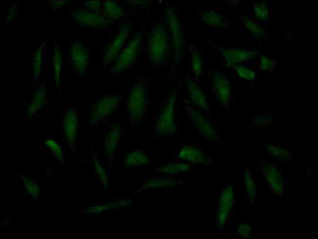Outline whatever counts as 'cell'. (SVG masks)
Segmentation results:
<instances>
[{
	"mask_svg": "<svg viewBox=\"0 0 318 239\" xmlns=\"http://www.w3.org/2000/svg\"><path fill=\"white\" fill-rule=\"evenodd\" d=\"M104 11L109 18L114 19H117L124 14V10L117 2L114 1H105Z\"/></svg>",
	"mask_w": 318,
	"mask_h": 239,
	"instance_id": "8fae6325",
	"label": "cell"
},
{
	"mask_svg": "<svg viewBox=\"0 0 318 239\" xmlns=\"http://www.w3.org/2000/svg\"><path fill=\"white\" fill-rule=\"evenodd\" d=\"M201 19L205 24L214 27L221 26L224 22V18L212 11L203 12L201 14Z\"/></svg>",
	"mask_w": 318,
	"mask_h": 239,
	"instance_id": "7c38bea8",
	"label": "cell"
},
{
	"mask_svg": "<svg viewBox=\"0 0 318 239\" xmlns=\"http://www.w3.org/2000/svg\"><path fill=\"white\" fill-rule=\"evenodd\" d=\"M180 156L181 158L197 164H206L208 159L201 151L193 147L186 146L182 150Z\"/></svg>",
	"mask_w": 318,
	"mask_h": 239,
	"instance_id": "9c48e42d",
	"label": "cell"
},
{
	"mask_svg": "<svg viewBox=\"0 0 318 239\" xmlns=\"http://www.w3.org/2000/svg\"><path fill=\"white\" fill-rule=\"evenodd\" d=\"M192 68L195 75L199 76L202 73V57L200 51L197 49L192 50L191 55Z\"/></svg>",
	"mask_w": 318,
	"mask_h": 239,
	"instance_id": "4fadbf2b",
	"label": "cell"
},
{
	"mask_svg": "<svg viewBox=\"0 0 318 239\" xmlns=\"http://www.w3.org/2000/svg\"><path fill=\"white\" fill-rule=\"evenodd\" d=\"M260 65L261 68L265 70L273 68L275 65V62L273 60L265 56H262L261 57Z\"/></svg>",
	"mask_w": 318,
	"mask_h": 239,
	"instance_id": "e0dca14e",
	"label": "cell"
},
{
	"mask_svg": "<svg viewBox=\"0 0 318 239\" xmlns=\"http://www.w3.org/2000/svg\"><path fill=\"white\" fill-rule=\"evenodd\" d=\"M188 93L191 100L196 106L202 109L208 111L209 108L205 99V95L202 90L196 83L188 78L186 80Z\"/></svg>",
	"mask_w": 318,
	"mask_h": 239,
	"instance_id": "ba28073f",
	"label": "cell"
},
{
	"mask_svg": "<svg viewBox=\"0 0 318 239\" xmlns=\"http://www.w3.org/2000/svg\"><path fill=\"white\" fill-rule=\"evenodd\" d=\"M239 76L246 80H253L255 73L251 69L243 66L241 65H237L233 66Z\"/></svg>",
	"mask_w": 318,
	"mask_h": 239,
	"instance_id": "9a60e30c",
	"label": "cell"
},
{
	"mask_svg": "<svg viewBox=\"0 0 318 239\" xmlns=\"http://www.w3.org/2000/svg\"><path fill=\"white\" fill-rule=\"evenodd\" d=\"M166 38L165 30L160 26L157 27L152 34L149 41V52L154 62L161 61L165 56Z\"/></svg>",
	"mask_w": 318,
	"mask_h": 239,
	"instance_id": "6da1fadb",
	"label": "cell"
},
{
	"mask_svg": "<svg viewBox=\"0 0 318 239\" xmlns=\"http://www.w3.org/2000/svg\"><path fill=\"white\" fill-rule=\"evenodd\" d=\"M130 29L131 26L129 24L124 26L105 50L104 61L110 62L116 57L125 42Z\"/></svg>",
	"mask_w": 318,
	"mask_h": 239,
	"instance_id": "3957f363",
	"label": "cell"
},
{
	"mask_svg": "<svg viewBox=\"0 0 318 239\" xmlns=\"http://www.w3.org/2000/svg\"><path fill=\"white\" fill-rule=\"evenodd\" d=\"M73 15L77 22L90 27H100L108 22V21L102 16L83 10H77Z\"/></svg>",
	"mask_w": 318,
	"mask_h": 239,
	"instance_id": "277c9868",
	"label": "cell"
},
{
	"mask_svg": "<svg viewBox=\"0 0 318 239\" xmlns=\"http://www.w3.org/2000/svg\"><path fill=\"white\" fill-rule=\"evenodd\" d=\"M186 109L191 120L200 131L206 136H213L214 132L212 127L199 111L190 105H187Z\"/></svg>",
	"mask_w": 318,
	"mask_h": 239,
	"instance_id": "5b68a950",
	"label": "cell"
},
{
	"mask_svg": "<svg viewBox=\"0 0 318 239\" xmlns=\"http://www.w3.org/2000/svg\"><path fill=\"white\" fill-rule=\"evenodd\" d=\"M85 7L89 10H95L100 7V2L98 1H89L86 3Z\"/></svg>",
	"mask_w": 318,
	"mask_h": 239,
	"instance_id": "ac0fdd59",
	"label": "cell"
},
{
	"mask_svg": "<svg viewBox=\"0 0 318 239\" xmlns=\"http://www.w3.org/2000/svg\"><path fill=\"white\" fill-rule=\"evenodd\" d=\"M254 13L258 19L266 20L269 17V11L263 3H257L253 7Z\"/></svg>",
	"mask_w": 318,
	"mask_h": 239,
	"instance_id": "2e32d148",
	"label": "cell"
},
{
	"mask_svg": "<svg viewBox=\"0 0 318 239\" xmlns=\"http://www.w3.org/2000/svg\"><path fill=\"white\" fill-rule=\"evenodd\" d=\"M71 50L72 58L73 62L77 65L81 67L84 66L87 58L85 49L81 45L76 43L72 46Z\"/></svg>",
	"mask_w": 318,
	"mask_h": 239,
	"instance_id": "30bf717a",
	"label": "cell"
},
{
	"mask_svg": "<svg viewBox=\"0 0 318 239\" xmlns=\"http://www.w3.org/2000/svg\"><path fill=\"white\" fill-rule=\"evenodd\" d=\"M221 52L226 61L232 64L249 60L257 54L256 51L235 48L222 49Z\"/></svg>",
	"mask_w": 318,
	"mask_h": 239,
	"instance_id": "8992f818",
	"label": "cell"
},
{
	"mask_svg": "<svg viewBox=\"0 0 318 239\" xmlns=\"http://www.w3.org/2000/svg\"><path fill=\"white\" fill-rule=\"evenodd\" d=\"M141 36L136 35L118 57L115 66L124 68L129 65L136 57L139 46Z\"/></svg>",
	"mask_w": 318,
	"mask_h": 239,
	"instance_id": "7a4b0ae2",
	"label": "cell"
},
{
	"mask_svg": "<svg viewBox=\"0 0 318 239\" xmlns=\"http://www.w3.org/2000/svg\"><path fill=\"white\" fill-rule=\"evenodd\" d=\"M215 91L220 101L223 105H227L229 100L230 89L228 80L222 73H217L214 77Z\"/></svg>",
	"mask_w": 318,
	"mask_h": 239,
	"instance_id": "52a82bcc",
	"label": "cell"
},
{
	"mask_svg": "<svg viewBox=\"0 0 318 239\" xmlns=\"http://www.w3.org/2000/svg\"><path fill=\"white\" fill-rule=\"evenodd\" d=\"M242 22L249 31L257 36L261 37L265 34V30L261 26L252 22L248 18L243 17Z\"/></svg>",
	"mask_w": 318,
	"mask_h": 239,
	"instance_id": "5bb4252c",
	"label": "cell"
}]
</instances>
